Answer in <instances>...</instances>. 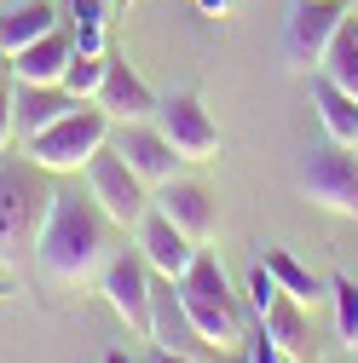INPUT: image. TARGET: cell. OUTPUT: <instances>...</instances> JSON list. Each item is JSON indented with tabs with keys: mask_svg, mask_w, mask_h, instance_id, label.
Segmentation results:
<instances>
[{
	"mask_svg": "<svg viewBox=\"0 0 358 363\" xmlns=\"http://www.w3.org/2000/svg\"><path fill=\"white\" fill-rule=\"evenodd\" d=\"M87 191L99 196V208L121 225V231H133V225L151 213V202H156L151 185H145V179L121 162V150H110V145H104L93 162H87Z\"/></svg>",
	"mask_w": 358,
	"mask_h": 363,
	"instance_id": "cell-6",
	"label": "cell"
},
{
	"mask_svg": "<svg viewBox=\"0 0 358 363\" xmlns=\"http://www.w3.org/2000/svg\"><path fill=\"white\" fill-rule=\"evenodd\" d=\"M99 104H104L110 121H151L162 99L145 86V75L133 69L121 52H104V86H99Z\"/></svg>",
	"mask_w": 358,
	"mask_h": 363,
	"instance_id": "cell-14",
	"label": "cell"
},
{
	"mask_svg": "<svg viewBox=\"0 0 358 363\" xmlns=\"http://www.w3.org/2000/svg\"><path fill=\"white\" fill-rule=\"evenodd\" d=\"M266 271H272L278 289H283V294H295L300 306H318V300L330 294V277H318L312 265H300L289 248H266Z\"/></svg>",
	"mask_w": 358,
	"mask_h": 363,
	"instance_id": "cell-20",
	"label": "cell"
},
{
	"mask_svg": "<svg viewBox=\"0 0 358 363\" xmlns=\"http://www.w3.org/2000/svg\"><path fill=\"white\" fill-rule=\"evenodd\" d=\"M81 99H70L64 86H35V81H12V121L18 139H35L40 127H53L58 116H70Z\"/></svg>",
	"mask_w": 358,
	"mask_h": 363,
	"instance_id": "cell-17",
	"label": "cell"
},
{
	"mask_svg": "<svg viewBox=\"0 0 358 363\" xmlns=\"http://www.w3.org/2000/svg\"><path fill=\"white\" fill-rule=\"evenodd\" d=\"M173 289H179V300H185L197 335H202L214 352H237V346H243V335H249V329H243V300L232 294L226 265H219L208 248H197L191 271H185Z\"/></svg>",
	"mask_w": 358,
	"mask_h": 363,
	"instance_id": "cell-3",
	"label": "cell"
},
{
	"mask_svg": "<svg viewBox=\"0 0 358 363\" xmlns=\"http://www.w3.org/2000/svg\"><path fill=\"white\" fill-rule=\"evenodd\" d=\"M243 363H289V352L266 329H254V335H243Z\"/></svg>",
	"mask_w": 358,
	"mask_h": 363,
	"instance_id": "cell-24",
	"label": "cell"
},
{
	"mask_svg": "<svg viewBox=\"0 0 358 363\" xmlns=\"http://www.w3.org/2000/svg\"><path fill=\"white\" fill-rule=\"evenodd\" d=\"M104 363H139V357H127V352L116 346V352H104Z\"/></svg>",
	"mask_w": 358,
	"mask_h": 363,
	"instance_id": "cell-31",
	"label": "cell"
},
{
	"mask_svg": "<svg viewBox=\"0 0 358 363\" xmlns=\"http://www.w3.org/2000/svg\"><path fill=\"white\" fill-rule=\"evenodd\" d=\"M300 191H306V202H318L324 213L358 219V150L352 145H335V139L318 145V150H306Z\"/></svg>",
	"mask_w": 358,
	"mask_h": 363,
	"instance_id": "cell-5",
	"label": "cell"
},
{
	"mask_svg": "<svg viewBox=\"0 0 358 363\" xmlns=\"http://www.w3.org/2000/svg\"><path fill=\"white\" fill-rule=\"evenodd\" d=\"M133 248L145 254V265L156 271V277H173V283H179V277L191 271V259H197L202 242H191V237H185V231H179V225L151 202V213L133 225Z\"/></svg>",
	"mask_w": 358,
	"mask_h": 363,
	"instance_id": "cell-11",
	"label": "cell"
},
{
	"mask_svg": "<svg viewBox=\"0 0 358 363\" xmlns=\"http://www.w3.org/2000/svg\"><path fill=\"white\" fill-rule=\"evenodd\" d=\"M151 277H156V271L145 265V254H139V248L110 254V259H104V271H99V294L110 300V311H116V317H121V323L139 335V340H151Z\"/></svg>",
	"mask_w": 358,
	"mask_h": 363,
	"instance_id": "cell-7",
	"label": "cell"
},
{
	"mask_svg": "<svg viewBox=\"0 0 358 363\" xmlns=\"http://www.w3.org/2000/svg\"><path fill=\"white\" fill-rule=\"evenodd\" d=\"M197 12H202V18H226L232 0H197Z\"/></svg>",
	"mask_w": 358,
	"mask_h": 363,
	"instance_id": "cell-29",
	"label": "cell"
},
{
	"mask_svg": "<svg viewBox=\"0 0 358 363\" xmlns=\"http://www.w3.org/2000/svg\"><path fill=\"white\" fill-rule=\"evenodd\" d=\"M110 150H121V162L139 173L151 191L168 185V179L179 173V156H173V145L162 139L156 121H116V127H110Z\"/></svg>",
	"mask_w": 358,
	"mask_h": 363,
	"instance_id": "cell-10",
	"label": "cell"
},
{
	"mask_svg": "<svg viewBox=\"0 0 358 363\" xmlns=\"http://www.w3.org/2000/svg\"><path fill=\"white\" fill-rule=\"evenodd\" d=\"M347 0H289V18H283V58L295 69H318L324 47L335 40V29L347 23Z\"/></svg>",
	"mask_w": 358,
	"mask_h": 363,
	"instance_id": "cell-8",
	"label": "cell"
},
{
	"mask_svg": "<svg viewBox=\"0 0 358 363\" xmlns=\"http://www.w3.org/2000/svg\"><path fill=\"white\" fill-rule=\"evenodd\" d=\"M6 81H12V75H6V64H0V86H6Z\"/></svg>",
	"mask_w": 358,
	"mask_h": 363,
	"instance_id": "cell-32",
	"label": "cell"
},
{
	"mask_svg": "<svg viewBox=\"0 0 358 363\" xmlns=\"http://www.w3.org/2000/svg\"><path fill=\"white\" fill-rule=\"evenodd\" d=\"M278 300V277H272V271H266V259L249 271V306H254V317L266 311V306H272Z\"/></svg>",
	"mask_w": 358,
	"mask_h": 363,
	"instance_id": "cell-25",
	"label": "cell"
},
{
	"mask_svg": "<svg viewBox=\"0 0 358 363\" xmlns=\"http://www.w3.org/2000/svg\"><path fill=\"white\" fill-rule=\"evenodd\" d=\"M12 289H18V283H12V265H0V300H6Z\"/></svg>",
	"mask_w": 358,
	"mask_h": 363,
	"instance_id": "cell-30",
	"label": "cell"
},
{
	"mask_svg": "<svg viewBox=\"0 0 358 363\" xmlns=\"http://www.w3.org/2000/svg\"><path fill=\"white\" fill-rule=\"evenodd\" d=\"M18 139V121H12V81L6 86H0V150H6Z\"/></svg>",
	"mask_w": 358,
	"mask_h": 363,
	"instance_id": "cell-27",
	"label": "cell"
},
{
	"mask_svg": "<svg viewBox=\"0 0 358 363\" xmlns=\"http://www.w3.org/2000/svg\"><path fill=\"white\" fill-rule=\"evenodd\" d=\"M47 29H58V6L53 0H23V6H12L6 18H0V52H18V47H29V40H40Z\"/></svg>",
	"mask_w": 358,
	"mask_h": 363,
	"instance_id": "cell-19",
	"label": "cell"
},
{
	"mask_svg": "<svg viewBox=\"0 0 358 363\" xmlns=\"http://www.w3.org/2000/svg\"><path fill=\"white\" fill-rule=\"evenodd\" d=\"M151 121L162 127V139L173 145L179 162H219V127L197 93H168Z\"/></svg>",
	"mask_w": 358,
	"mask_h": 363,
	"instance_id": "cell-9",
	"label": "cell"
},
{
	"mask_svg": "<svg viewBox=\"0 0 358 363\" xmlns=\"http://www.w3.org/2000/svg\"><path fill=\"white\" fill-rule=\"evenodd\" d=\"M53 202H58V185L47 167L0 150V265H23L40 248Z\"/></svg>",
	"mask_w": 358,
	"mask_h": 363,
	"instance_id": "cell-2",
	"label": "cell"
},
{
	"mask_svg": "<svg viewBox=\"0 0 358 363\" xmlns=\"http://www.w3.org/2000/svg\"><path fill=\"white\" fill-rule=\"evenodd\" d=\"M70 58H75V35L58 23V29H47L40 40L18 47V52L6 58V75H12V81H35V86H58L64 69H70Z\"/></svg>",
	"mask_w": 358,
	"mask_h": 363,
	"instance_id": "cell-15",
	"label": "cell"
},
{
	"mask_svg": "<svg viewBox=\"0 0 358 363\" xmlns=\"http://www.w3.org/2000/svg\"><path fill=\"white\" fill-rule=\"evenodd\" d=\"M116 6H121V12H127V6H133V0H116Z\"/></svg>",
	"mask_w": 358,
	"mask_h": 363,
	"instance_id": "cell-33",
	"label": "cell"
},
{
	"mask_svg": "<svg viewBox=\"0 0 358 363\" xmlns=\"http://www.w3.org/2000/svg\"><path fill=\"white\" fill-rule=\"evenodd\" d=\"M116 231H121V225L99 208L93 191H87V196H81V191H58V202H53V213H47V231H40L35 259H40V271H47L53 283H64V289H87V283H99V271H104V259H110Z\"/></svg>",
	"mask_w": 358,
	"mask_h": 363,
	"instance_id": "cell-1",
	"label": "cell"
},
{
	"mask_svg": "<svg viewBox=\"0 0 358 363\" xmlns=\"http://www.w3.org/2000/svg\"><path fill=\"white\" fill-rule=\"evenodd\" d=\"M70 6V23L81 29V23H104V12H110V0H64Z\"/></svg>",
	"mask_w": 358,
	"mask_h": 363,
	"instance_id": "cell-26",
	"label": "cell"
},
{
	"mask_svg": "<svg viewBox=\"0 0 358 363\" xmlns=\"http://www.w3.org/2000/svg\"><path fill=\"white\" fill-rule=\"evenodd\" d=\"M156 208L185 231L191 242H214V231H219V202H214V191L202 185V179H168V185H156Z\"/></svg>",
	"mask_w": 358,
	"mask_h": 363,
	"instance_id": "cell-12",
	"label": "cell"
},
{
	"mask_svg": "<svg viewBox=\"0 0 358 363\" xmlns=\"http://www.w3.org/2000/svg\"><path fill=\"white\" fill-rule=\"evenodd\" d=\"M151 346L185 352V357H202V352H214V346L197 335V323H191L185 300H179V289H173V277H151Z\"/></svg>",
	"mask_w": 358,
	"mask_h": 363,
	"instance_id": "cell-13",
	"label": "cell"
},
{
	"mask_svg": "<svg viewBox=\"0 0 358 363\" xmlns=\"http://www.w3.org/2000/svg\"><path fill=\"white\" fill-rule=\"evenodd\" d=\"M110 116L99 99H81L70 116H58L53 127H40L35 139H23V156L35 167H47V173H87V162H93L104 145H110Z\"/></svg>",
	"mask_w": 358,
	"mask_h": 363,
	"instance_id": "cell-4",
	"label": "cell"
},
{
	"mask_svg": "<svg viewBox=\"0 0 358 363\" xmlns=\"http://www.w3.org/2000/svg\"><path fill=\"white\" fill-rule=\"evenodd\" d=\"M145 363H197V357H185V352H168V346H151V357Z\"/></svg>",
	"mask_w": 358,
	"mask_h": 363,
	"instance_id": "cell-28",
	"label": "cell"
},
{
	"mask_svg": "<svg viewBox=\"0 0 358 363\" xmlns=\"http://www.w3.org/2000/svg\"><path fill=\"white\" fill-rule=\"evenodd\" d=\"M318 75H330L335 86H347V93L358 99V18H347V23L335 29V40L324 47V64H318Z\"/></svg>",
	"mask_w": 358,
	"mask_h": 363,
	"instance_id": "cell-21",
	"label": "cell"
},
{
	"mask_svg": "<svg viewBox=\"0 0 358 363\" xmlns=\"http://www.w3.org/2000/svg\"><path fill=\"white\" fill-rule=\"evenodd\" d=\"M58 86H64L70 99H99V86H104V52H75Z\"/></svg>",
	"mask_w": 358,
	"mask_h": 363,
	"instance_id": "cell-23",
	"label": "cell"
},
{
	"mask_svg": "<svg viewBox=\"0 0 358 363\" xmlns=\"http://www.w3.org/2000/svg\"><path fill=\"white\" fill-rule=\"evenodd\" d=\"M312 110H318V121H324V133L335 145L358 150V99L347 86H335L330 75H318V69H312Z\"/></svg>",
	"mask_w": 358,
	"mask_h": 363,
	"instance_id": "cell-18",
	"label": "cell"
},
{
	"mask_svg": "<svg viewBox=\"0 0 358 363\" xmlns=\"http://www.w3.org/2000/svg\"><path fill=\"white\" fill-rule=\"evenodd\" d=\"M260 329L289 352V363H312V346H318V340H312V306H300L295 294L278 289V300L260 311Z\"/></svg>",
	"mask_w": 358,
	"mask_h": 363,
	"instance_id": "cell-16",
	"label": "cell"
},
{
	"mask_svg": "<svg viewBox=\"0 0 358 363\" xmlns=\"http://www.w3.org/2000/svg\"><path fill=\"white\" fill-rule=\"evenodd\" d=\"M330 306H335V335L347 352H358V283L352 277H330Z\"/></svg>",
	"mask_w": 358,
	"mask_h": 363,
	"instance_id": "cell-22",
	"label": "cell"
}]
</instances>
